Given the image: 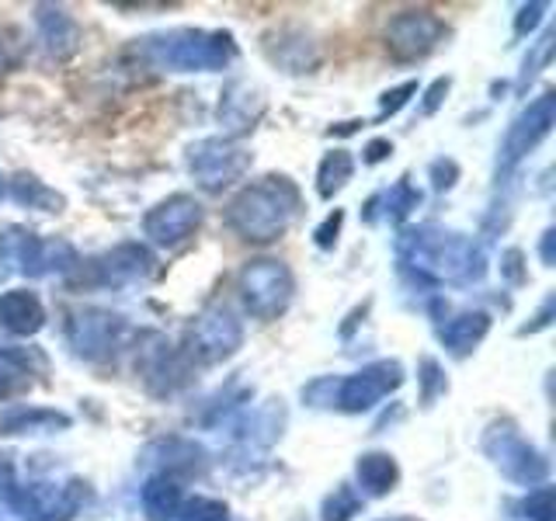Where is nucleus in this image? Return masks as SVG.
I'll return each instance as SVG.
<instances>
[{
  "label": "nucleus",
  "mask_w": 556,
  "mask_h": 521,
  "mask_svg": "<svg viewBox=\"0 0 556 521\" xmlns=\"http://www.w3.org/2000/svg\"><path fill=\"white\" fill-rule=\"evenodd\" d=\"M199 205L191 202L188 195H178L164 202L161 208H153V213L147 216V233L156 240V243H178L185 240L191 230L199 226Z\"/></svg>",
  "instance_id": "6"
},
{
  "label": "nucleus",
  "mask_w": 556,
  "mask_h": 521,
  "mask_svg": "<svg viewBox=\"0 0 556 521\" xmlns=\"http://www.w3.org/2000/svg\"><path fill=\"white\" fill-rule=\"evenodd\" d=\"M338 223H341V213H338V216H330V219H327V223L320 226V233H317V237H320V243H324V247H327V243H330V233H338Z\"/></svg>",
  "instance_id": "18"
},
{
  "label": "nucleus",
  "mask_w": 556,
  "mask_h": 521,
  "mask_svg": "<svg viewBox=\"0 0 556 521\" xmlns=\"http://www.w3.org/2000/svg\"><path fill=\"white\" fill-rule=\"evenodd\" d=\"M549 122H553V98L546 94V98H539L532 109L518 118V126L511 129V136H508V156H511V161H518L521 153H529L539 139L549 132Z\"/></svg>",
  "instance_id": "9"
},
{
  "label": "nucleus",
  "mask_w": 556,
  "mask_h": 521,
  "mask_svg": "<svg viewBox=\"0 0 556 521\" xmlns=\"http://www.w3.org/2000/svg\"><path fill=\"white\" fill-rule=\"evenodd\" d=\"M327 514H324V521H348L355 511H358V500H355V494L352 491H338L334 497L327 500V508H324Z\"/></svg>",
  "instance_id": "15"
},
{
  "label": "nucleus",
  "mask_w": 556,
  "mask_h": 521,
  "mask_svg": "<svg viewBox=\"0 0 556 521\" xmlns=\"http://www.w3.org/2000/svg\"><path fill=\"white\" fill-rule=\"evenodd\" d=\"M442 25L428 14H404L396 17L390 28V46L396 49V56H417V52L431 49V42L439 39Z\"/></svg>",
  "instance_id": "8"
},
{
  "label": "nucleus",
  "mask_w": 556,
  "mask_h": 521,
  "mask_svg": "<svg viewBox=\"0 0 556 521\" xmlns=\"http://www.w3.org/2000/svg\"><path fill=\"white\" fill-rule=\"evenodd\" d=\"M396 382H400V369L393 361H382V365H376V369H365L352 379H344L338 404L344 410H365V407H372L382 393H390Z\"/></svg>",
  "instance_id": "4"
},
{
  "label": "nucleus",
  "mask_w": 556,
  "mask_h": 521,
  "mask_svg": "<svg viewBox=\"0 0 556 521\" xmlns=\"http://www.w3.org/2000/svg\"><path fill=\"white\" fill-rule=\"evenodd\" d=\"M240 341V327L233 323V317H226V313H213V317H202L199 327L191 330V344H195V352L213 361L219 355H230Z\"/></svg>",
  "instance_id": "7"
},
{
  "label": "nucleus",
  "mask_w": 556,
  "mask_h": 521,
  "mask_svg": "<svg viewBox=\"0 0 556 521\" xmlns=\"http://www.w3.org/2000/svg\"><path fill=\"white\" fill-rule=\"evenodd\" d=\"M0 323L14 334H35L42 327V306L31 292H8L0 300Z\"/></svg>",
  "instance_id": "10"
},
{
  "label": "nucleus",
  "mask_w": 556,
  "mask_h": 521,
  "mask_svg": "<svg viewBox=\"0 0 556 521\" xmlns=\"http://www.w3.org/2000/svg\"><path fill=\"white\" fill-rule=\"evenodd\" d=\"M181 504V491L174 486L170 480H150L147 491H143V508L153 521H164V518H174Z\"/></svg>",
  "instance_id": "12"
},
{
  "label": "nucleus",
  "mask_w": 556,
  "mask_h": 521,
  "mask_svg": "<svg viewBox=\"0 0 556 521\" xmlns=\"http://www.w3.org/2000/svg\"><path fill=\"white\" fill-rule=\"evenodd\" d=\"M348 174H352V156L348 153H330L324 167H320V191L330 195L334 188H341L348 181Z\"/></svg>",
  "instance_id": "14"
},
{
  "label": "nucleus",
  "mask_w": 556,
  "mask_h": 521,
  "mask_svg": "<svg viewBox=\"0 0 556 521\" xmlns=\"http://www.w3.org/2000/svg\"><path fill=\"white\" fill-rule=\"evenodd\" d=\"M185 521H226V508L216 500H195V504H188Z\"/></svg>",
  "instance_id": "16"
},
{
  "label": "nucleus",
  "mask_w": 556,
  "mask_h": 521,
  "mask_svg": "<svg viewBox=\"0 0 556 521\" xmlns=\"http://www.w3.org/2000/svg\"><path fill=\"white\" fill-rule=\"evenodd\" d=\"M240 285H243V300H248L251 313H257V317H275L289 300L292 278L278 260H254L251 268H243Z\"/></svg>",
  "instance_id": "2"
},
{
  "label": "nucleus",
  "mask_w": 556,
  "mask_h": 521,
  "mask_svg": "<svg viewBox=\"0 0 556 521\" xmlns=\"http://www.w3.org/2000/svg\"><path fill=\"white\" fill-rule=\"evenodd\" d=\"M358 480L369 486L372 494H382V491H390L393 480H396V466L387 459V456H365L358 462Z\"/></svg>",
  "instance_id": "13"
},
{
  "label": "nucleus",
  "mask_w": 556,
  "mask_h": 521,
  "mask_svg": "<svg viewBox=\"0 0 556 521\" xmlns=\"http://www.w3.org/2000/svg\"><path fill=\"white\" fill-rule=\"evenodd\" d=\"M483 334H486V317H483V313H469V317H459V320H452L448 327H442V341L456 355L469 352V347H473Z\"/></svg>",
  "instance_id": "11"
},
{
  "label": "nucleus",
  "mask_w": 556,
  "mask_h": 521,
  "mask_svg": "<svg viewBox=\"0 0 556 521\" xmlns=\"http://www.w3.org/2000/svg\"><path fill=\"white\" fill-rule=\"evenodd\" d=\"M191 167H195L205 188H219V185H230L237 174H243V167H248V153H240L233 147L219 143V139H213V143H202L195 153H191Z\"/></svg>",
  "instance_id": "5"
},
{
  "label": "nucleus",
  "mask_w": 556,
  "mask_h": 521,
  "mask_svg": "<svg viewBox=\"0 0 556 521\" xmlns=\"http://www.w3.org/2000/svg\"><path fill=\"white\" fill-rule=\"evenodd\" d=\"M233 52L230 35H202V31H181L170 35L161 46V56L178 66V69H208V66H223L226 56Z\"/></svg>",
  "instance_id": "3"
},
{
  "label": "nucleus",
  "mask_w": 556,
  "mask_h": 521,
  "mask_svg": "<svg viewBox=\"0 0 556 521\" xmlns=\"http://www.w3.org/2000/svg\"><path fill=\"white\" fill-rule=\"evenodd\" d=\"M0 191H4V181H0Z\"/></svg>",
  "instance_id": "20"
},
{
  "label": "nucleus",
  "mask_w": 556,
  "mask_h": 521,
  "mask_svg": "<svg viewBox=\"0 0 556 521\" xmlns=\"http://www.w3.org/2000/svg\"><path fill=\"white\" fill-rule=\"evenodd\" d=\"M549 500H553V491H539L535 497H529L526 511H529L535 521H553V518H549Z\"/></svg>",
  "instance_id": "17"
},
{
  "label": "nucleus",
  "mask_w": 556,
  "mask_h": 521,
  "mask_svg": "<svg viewBox=\"0 0 556 521\" xmlns=\"http://www.w3.org/2000/svg\"><path fill=\"white\" fill-rule=\"evenodd\" d=\"M387 150H390V143H372L369 147V161H382V156H387Z\"/></svg>",
  "instance_id": "19"
},
{
  "label": "nucleus",
  "mask_w": 556,
  "mask_h": 521,
  "mask_svg": "<svg viewBox=\"0 0 556 521\" xmlns=\"http://www.w3.org/2000/svg\"><path fill=\"white\" fill-rule=\"evenodd\" d=\"M295 188L282 178H268L265 185L248 188L230 208V223L248 240H275L289 226L295 213Z\"/></svg>",
  "instance_id": "1"
}]
</instances>
